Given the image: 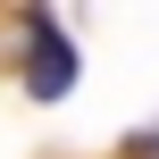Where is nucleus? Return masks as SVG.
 Listing matches in <instances>:
<instances>
[{"instance_id":"f257e3e1","label":"nucleus","mask_w":159,"mask_h":159,"mask_svg":"<svg viewBox=\"0 0 159 159\" xmlns=\"http://www.w3.org/2000/svg\"><path fill=\"white\" fill-rule=\"evenodd\" d=\"M25 92H34V101H67V92H75V42H67L50 17H34V42H25Z\"/></svg>"},{"instance_id":"f03ea898","label":"nucleus","mask_w":159,"mask_h":159,"mask_svg":"<svg viewBox=\"0 0 159 159\" xmlns=\"http://www.w3.org/2000/svg\"><path fill=\"white\" fill-rule=\"evenodd\" d=\"M143 159H159V134H151V143H143Z\"/></svg>"}]
</instances>
